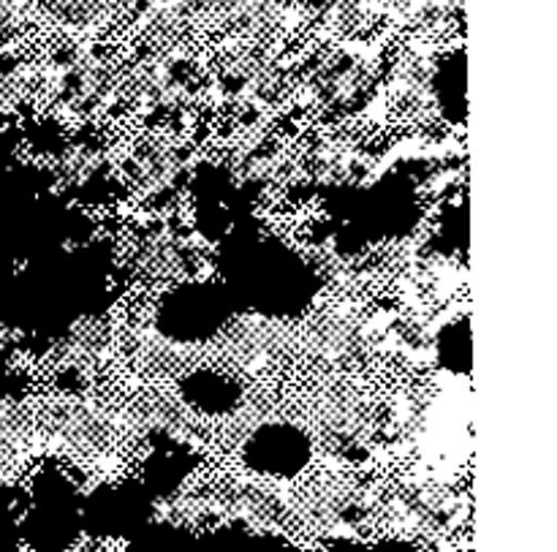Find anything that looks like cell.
Segmentation results:
<instances>
[{
	"mask_svg": "<svg viewBox=\"0 0 557 552\" xmlns=\"http://www.w3.org/2000/svg\"><path fill=\"white\" fill-rule=\"evenodd\" d=\"M33 5L65 33H90L112 16V0H33Z\"/></svg>",
	"mask_w": 557,
	"mask_h": 552,
	"instance_id": "1",
	"label": "cell"
},
{
	"mask_svg": "<svg viewBox=\"0 0 557 552\" xmlns=\"http://www.w3.org/2000/svg\"><path fill=\"white\" fill-rule=\"evenodd\" d=\"M131 552H194V539L174 526H145L131 542Z\"/></svg>",
	"mask_w": 557,
	"mask_h": 552,
	"instance_id": "2",
	"label": "cell"
},
{
	"mask_svg": "<svg viewBox=\"0 0 557 552\" xmlns=\"http://www.w3.org/2000/svg\"><path fill=\"white\" fill-rule=\"evenodd\" d=\"M194 552H256V539L237 531V528H221V531L210 533L199 544H194Z\"/></svg>",
	"mask_w": 557,
	"mask_h": 552,
	"instance_id": "3",
	"label": "cell"
},
{
	"mask_svg": "<svg viewBox=\"0 0 557 552\" xmlns=\"http://www.w3.org/2000/svg\"><path fill=\"white\" fill-rule=\"evenodd\" d=\"M362 552H419V550L411 548V544H406V542H384V544H375V548L362 550Z\"/></svg>",
	"mask_w": 557,
	"mask_h": 552,
	"instance_id": "4",
	"label": "cell"
}]
</instances>
